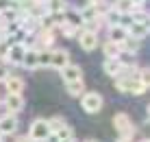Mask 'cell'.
<instances>
[{
    "mask_svg": "<svg viewBox=\"0 0 150 142\" xmlns=\"http://www.w3.org/2000/svg\"><path fill=\"white\" fill-rule=\"evenodd\" d=\"M4 109H7V114H20L24 109V98L22 94H7L4 96Z\"/></svg>",
    "mask_w": 150,
    "mask_h": 142,
    "instance_id": "5",
    "label": "cell"
},
{
    "mask_svg": "<svg viewBox=\"0 0 150 142\" xmlns=\"http://www.w3.org/2000/svg\"><path fill=\"white\" fill-rule=\"evenodd\" d=\"M54 136H57V140H59V142H61V140H68V138H72V127L63 125V127H61L59 131H57Z\"/></svg>",
    "mask_w": 150,
    "mask_h": 142,
    "instance_id": "28",
    "label": "cell"
},
{
    "mask_svg": "<svg viewBox=\"0 0 150 142\" xmlns=\"http://www.w3.org/2000/svg\"><path fill=\"white\" fill-rule=\"evenodd\" d=\"M50 57H52V50H39V55H37V66H39V68L50 66Z\"/></svg>",
    "mask_w": 150,
    "mask_h": 142,
    "instance_id": "25",
    "label": "cell"
},
{
    "mask_svg": "<svg viewBox=\"0 0 150 142\" xmlns=\"http://www.w3.org/2000/svg\"><path fill=\"white\" fill-rule=\"evenodd\" d=\"M126 37H128V31H126V29H122L120 24L109 26V39H107V42H113V44H117V46H120Z\"/></svg>",
    "mask_w": 150,
    "mask_h": 142,
    "instance_id": "11",
    "label": "cell"
},
{
    "mask_svg": "<svg viewBox=\"0 0 150 142\" xmlns=\"http://www.w3.org/2000/svg\"><path fill=\"white\" fill-rule=\"evenodd\" d=\"M102 52H105L107 59H117V57L122 55V48L117 44H113V42H105V46H102Z\"/></svg>",
    "mask_w": 150,
    "mask_h": 142,
    "instance_id": "19",
    "label": "cell"
},
{
    "mask_svg": "<svg viewBox=\"0 0 150 142\" xmlns=\"http://www.w3.org/2000/svg\"><path fill=\"white\" fill-rule=\"evenodd\" d=\"M0 39H4V31H2V26H0Z\"/></svg>",
    "mask_w": 150,
    "mask_h": 142,
    "instance_id": "35",
    "label": "cell"
},
{
    "mask_svg": "<svg viewBox=\"0 0 150 142\" xmlns=\"http://www.w3.org/2000/svg\"><path fill=\"white\" fill-rule=\"evenodd\" d=\"M15 142H35V140H30V138H28V136H22V138H18V140H15Z\"/></svg>",
    "mask_w": 150,
    "mask_h": 142,
    "instance_id": "31",
    "label": "cell"
},
{
    "mask_svg": "<svg viewBox=\"0 0 150 142\" xmlns=\"http://www.w3.org/2000/svg\"><path fill=\"white\" fill-rule=\"evenodd\" d=\"M113 9H115L120 15H131L133 9H135V4H133L131 0H117V2L113 4Z\"/></svg>",
    "mask_w": 150,
    "mask_h": 142,
    "instance_id": "22",
    "label": "cell"
},
{
    "mask_svg": "<svg viewBox=\"0 0 150 142\" xmlns=\"http://www.w3.org/2000/svg\"><path fill=\"white\" fill-rule=\"evenodd\" d=\"M133 4H135V7H144V2H146V0H131Z\"/></svg>",
    "mask_w": 150,
    "mask_h": 142,
    "instance_id": "32",
    "label": "cell"
},
{
    "mask_svg": "<svg viewBox=\"0 0 150 142\" xmlns=\"http://www.w3.org/2000/svg\"><path fill=\"white\" fill-rule=\"evenodd\" d=\"M146 35H148V24H137V22H133L131 26H128V37L142 42Z\"/></svg>",
    "mask_w": 150,
    "mask_h": 142,
    "instance_id": "14",
    "label": "cell"
},
{
    "mask_svg": "<svg viewBox=\"0 0 150 142\" xmlns=\"http://www.w3.org/2000/svg\"><path fill=\"white\" fill-rule=\"evenodd\" d=\"M2 87L7 94H22L24 92V79L22 77H11L9 75L7 79L2 81Z\"/></svg>",
    "mask_w": 150,
    "mask_h": 142,
    "instance_id": "6",
    "label": "cell"
},
{
    "mask_svg": "<svg viewBox=\"0 0 150 142\" xmlns=\"http://www.w3.org/2000/svg\"><path fill=\"white\" fill-rule=\"evenodd\" d=\"M117 142H131V140H122V138H120V140H117Z\"/></svg>",
    "mask_w": 150,
    "mask_h": 142,
    "instance_id": "36",
    "label": "cell"
},
{
    "mask_svg": "<svg viewBox=\"0 0 150 142\" xmlns=\"http://www.w3.org/2000/svg\"><path fill=\"white\" fill-rule=\"evenodd\" d=\"M65 125V120L61 116H54V118H48V127H50V133H57L61 127Z\"/></svg>",
    "mask_w": 150,
    "mask_h": 142,
    "instance_id": "26",
    "label": "cell"
},
{
    "mask_svg": "<svg viewBox=\"0 0 150 142\" xmlns=\"http://www.w3.org/2000/svg\"><path fill=\"white\" fill-rule=\"evenodd\" d=\"M115 85L120 92H126V94H144L148 90L146 83L135 81V79H115Z\"/></svg>",
    "mask_w": 150,
    "mask_h": 142,
    "instance_id": "3",
    "label": "cell"
},
{
    "mask_svg": "<svg viewBox=\"0 0 150 142\" xmlns=\"http://www.w3.org/2000/svg\"><path fill=\"white\" fill-rule=\"evenodd\" d=\"M65 90H68L70 96H83L85 94V83L81 81H72V83H65Z\"/></svg>",
    "mask_w": 150,
    "mask_h": 142,
    "instance_id": "20",
    "label": "cell"
},
{
    "mask_svg": "<svg viewBox=\"0 0 150 142\" xmlns=\"http://www.w3.org/2000/svg\"><path fill=\"white\" fill-rule=\"evenodd\" d=\"M120 70H122L120 59H105V72L109 77H117V75H120Z\"/></svg>",
    "mask_w": 150,
    "mask_h": 142,
    "instance_id": "21",
    "label": "cell"
},
{
    "mask_svg": "<svg viewBox=\"0 0 150 142\" xmlns=\"http://www.w3.org/2000/svg\"><path fill=\"white\" fill-rule=\"evenodd\" d=\"M2 31H4V37H13V35H18L20 33V20L2 24Z\"/></svg>",
    "mask_w": 150,
    "mask_h": 142,
    "instance_id": "24",
    "label": "cell"
},
{
    "mask_svg": "<svg viewBox=\"0 0 150 142\" xmlns=\"http://www.w3.org/2000/svg\"><path fill=\"white\" fill-rule=\"evenodd\" d=\"M79 44L83 50H96L98 46V33H91V31H81L79 33Z\"/></svg>",
    "mask_w": 150,
    "mask_h": 142,
    "instance_id": "7",
    "label": "cell"
},
{
    "mask_svg": "<svg viewBox=\"0 0 150 142\" xmlns=\"http://www.w3.org/2000/svg\"><path fill=\"white\" fill-rule=\"evenodd\" d=\"M7 77H9V68L7 66H0V83H2Z\"/></svg>",
    "mask_w": 150,
    "mask_h": 142,
    "instance_id": "29",
    "label": "cell"
},
{
    "mask_svg": "<svg viewBox=\"0 0 150 142\" xmlns=\"http://www.w3.org/2000/svg\"><path fill=\"white\" fill-rule=\"evenodd\" d=\"M33 2H37V4H46L48 0H33Z\"/></svg>",
    "mask_w": 150,
    "mask_h": 142,
    "instance_id": "33",
    "label": "cell"
},
{
    "mask_svg": "<svg viewBox=\"0 0 150 142\" xmlns=\"http://www.w3.org/2000/svg\"><path fill=\"white\" fill-rule=\"evenodd\" d=\"M0 105H2V101H0Z\"/></svg>",
    "mask_w": 150,
    "mask_h": 142,
    "instance_id": "40",
    "label": "cell"
},
{
    "mask_svg": "<svg viewBox=\"0 0 150 142\" xmlns=\"http://www.w3.org/2000/svg\"><path fill=\"white\" fill-rule=\"evenodd\" d=\"M120 48H122V52H126V55H135V52L142 48V42L139 39H133V37H126L120 44Z\"/></svg>",
    "mask_w": 150,
    "mask_h": 142,
    "instance_id": "18",
    "label": "cell"
},
{
    "mask_svg": "<svg viewBox=\"0 0 150 142\" xmlns=\"http://www.w3.org/2000/svg\"><path fill=\"white\" fill-rule=\"evenodd\" d=\"M18 131V118L13 116V114H4V116H0V133L2 136H11Z\"/></svg>",
    "mask_w": 150,
    "mask_h": 142,
    "instance_id": "9",
    "label": "cell"
},
{
    "mask_svg": "<svg viewBox=\"0 0 150 142\" xmlns=\"http://www.w3.org/2000/svg\"><path fill=\"white\" fill-rule=\"evenodd\" d=\"M0 140H2V133H0Z\"/></svg>",
    "mask_w": 150,
    "mask_h": 142,
    "instance_id": "39",
    "label": "cell"
},
{
    "mask_svg": "<svg viewBox=\"0 0 150 142\" xmlns=\"http://www.w3.org/2000/svg\"><path fill=\"white\" fill-rule=\"evenodd\" d=\"M70 64V52L59 48V50H52V57H50V66L57 68V70H61V68H65Z\"/></svg>",
    "mask_w": 150,
    "mask_h": 142,
    "instance_id": "10",
    "label": "cell"
},
{
    "mask_svg": "<svg viewBox=\"0 0 150 142\" xmlns=\"http://www.w3.org/2000/svg\"><path fill=\"white\" fill-rule=\"evenodd\" d=\"M85 142H98V140H85Z\"/></svg>",
    "mask_w": 150,
    "mask_h": 142,
    "instance_id": "37",
    "label": "cell"
},
{
    "mask_svg": "<svg viewBox=\"0 0 150 142\" xmlns=\"http://www.w3.org/2000/svg\"><path fill=\"white\" fill-rule=\"evenodd\" d=\"M61 142H76V140H74V136H72V138H68V140H61Z\"/></svg>",
    "mask_w": 150,
    "mask_h": 142,
    "instance_id": "34",
    "label": "cell"
},
{
    "mask_svg": "<svg viewBox=\"0 0 150 142\" xmlns=\"http://www.w3.org/2000/svg\"><path fill=\"white\" fill-rule=\"evenodd\" d=\"M0 142H2V140H0Z\"/></svg>",
    "mask_w": 150,
    "mask_h": 142,
    "instance_id": "41",
    "label": "cell"
},
{
    "mask_svg": "<svg viewBox=\"0 0 150 142\" xmlns=\"http://www.w3.org/2000/svg\"><path fill=\"white\" fill-rule=\"evenodd\" d=\"M102 2H107V0H87V4H94V7H98V4H102Z\"/></svg>",
    "mask_w": 150,
    "mask_h": 142,
    "instance_id": "30",
    "label": "cell"
},
{
    "mask_svg": "<svg viewBox=\"0 0 150 142\" xmlns=\"http://www.w3.org/2000/svg\"><path fill=\"white\" fill-rule=\"evenodd\" d=\"M131 125H133V123H131V118H128L124 112H120V114H115V116H113V127L117 129V133H122V131H124V129H128Z\"/></svg>",
    "mask_w": 150,
    "mask_h": 142,
    "instance_id": "17",
    "label": "cell"
},
{
    "mask_svg": "<svg viewBox=\"0 0 150 142\" xmlns=\"http://www.w3.org/2000/svg\"><path fill=\"white\" fill-rule=\"evenodd\" d=\"M139 142H148V140H139Z\"/></svg>",
    "mask_w": 150,
    "mask_h": 142,
    "instance_id": "38",
    "label": "cell"
},
{
    "mask_svg": "<svg viewBox=\"0 0 150 142\" xmlns=\"http://www.w3.org/2000/svg\"><path fill=\"white\" fill-rule=\"evenodd\" d=\"M59 29H61V33H63L65 37H76V35L81 33L79 29H74V26H70V24H65V22H61V24H59Z\"/></svg>",
    "mask_w": 150,
    "mask_h": 142,
    "instance_id": "27",
    "label": "cell"
},
{
    "mask_svg": "<svg viewBox=\"0 0 150 142\" xmlns=\"http://www.w3.org/2000/svg\"><path fill=\"white\" fill-rule=\"evenodd\" d=\"M120 18H122V15H120V13L115 11V9L111 7L109 11H107L105 15H102V22H107L109 26H115V24H120Z\"/></svg>",
    "mask_w": 150,
    "mask_h": 142,
    "instance_id": "23",
    "label": "cell"
},
{
    "mask_svg": "<svg viewBox=\"0 0 150 142\" xmlns=\"http://www.w3.org/2000/svg\"><path fill=\"white\" fill-rule=\"evenodd\" d=\"M81 107L87 114H98L102 109V96L98 92H85L81 96Z\"/></svg>",
    "mask_w": 150,
    "mask_h": 142,
    "instance_id": "2",
    "label": "cell"
},
{
    "mask_svg": "<svg viewBox=\"0 0 150 142\" xmlns=\"http://www.w3.org/2000/svg\"><path fill=\"white\" fill-rule=\"evenodd\" d=\"M24 52H26V48H24V44L22 42H13L11 46H9V50H7V57H4V66H20L22 64V57H24Z\"/></svg>",
    "mask_w": 150,
    "mask_h": 142,
    "instance_id": "4",
    "label": "cell"
},
{
    "mask_svg": "<svg viewBox=\"0 0 150 142\" xmlns=\"http://www.w3.org/2000/svg\"><path fill=\"white\" fill-rule=\"evenodd\" d=\"M61 79H63L65 83H72V81H81L83 79V70H81V66H76V64H68L65 68H61Z\"/></svg>",
    "mask_w": 150,
    "mask_h": 142,
    "instance_id": "8",
    "label": "cell"
},
{
    "mask_svg": "<svg viewBox=\"0 0 150 142\" xmlns=\"http://www.w3.org/2000/svg\"><path fill=\"white\" fill-rule=\"evenodd\" d=\"M63 22L70 24V26H74V29H79V31L83 29V24H85L83 18H81V13L76 11V9H68V11L63 13Z\"/></svg>",
    "mask_w": 150,
    "mask_h": 142,
    "instance_id": "13",
    "label": "cell"
},
{
    "mask_svg": "<svg viewBox=\"0 0 150 142\" xmlns=\"http://www.w3.org/2000/svg\"><path fill=\"white\" fill-rule=\"evenodd\" d=\"M46 9H48L50 15H57V13H65L68 11V2H63V0H48L46 2Z\"/></svg>",
    "mask_w": 150,
    "mask_h": 142,
    "instance_id": "15",
    "label": "cell"
},
{
    "mask_svg": "<svg viewBox=\"0 0 150 142\" xmlns=\"http://www.w3.org/2000/svg\"><path fill=\"white\" fill-rule=\"evenodd\" d=\"M81 18H83V22H96V20H100V18H98V9L94 7V4H85V7H83L81 9Z\"/></svg>",
    "mask_w": 150,
    "mask_h": 142,
    "instance_id": "16",
    "label": "cell"
},
{
    "mask_svg": "<svg viewBox=\"0 0 150 142\" xmlns=\"http://www.w3.org/2000/svg\"><path fill=\"white\" fill-rule=\"evenodd\" d=\"M37 55H39V50H35V48H26V52H24V57H22V68H26V70H35V68H39L37 66Z\"/></svg>",
    "mask_w": 150,
    "mask_h": 142,
    "instance_id": "12",
    "label": "cell"
},
{
    "mask_svg": "<svg viewBox=\"0 0 150 142\" xmlns=\"http://www.w3.org/2000/svg\"><path fill=\"white\" fill-rule=\"evenodd\" d=\"M48 136H50V127H48V120L46 118H37V120L30 123V129H28V138L30 140L44 142Z\"/></svg>",
    "mask_w": 150,
    "mask_h": 142,
    "instance_id": "1",
    "label": "cell"
}]
</instances>
